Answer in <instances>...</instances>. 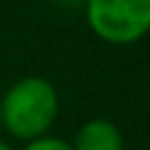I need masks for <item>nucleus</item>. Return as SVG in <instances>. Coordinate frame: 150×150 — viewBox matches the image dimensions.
<instances>
[{
    "label": "nucleus",
    "mask_w": 150,
    "mask_h": 150,
    "mask_svg": "<svg viewBox=\"0 0 150 150\" xmlns=\"http://www.w3.org/2000/svg\"><path fill=\"white\" fill-rule=\"evenodd\" d=\"M59 115V94L56 87L40 75H26L16 80L0 101L2 129L28 143L40 136H47Z\"/></svg>",
    "instance_id": "f257e3e1"
},
{
    "label": "nucleus",
    "mask_w": 150,
    "mask_h": 150,
    "mask_svg": "<svg viewBox=\"0 0 150 150\" xmlns=\"http://www.w3.org/2000/svg\"><path fill=\"white\" fill-rule=\"evenodd\" d=\"M94 35L110 45H131L150 30V0H84Z\"/></svg>",
    "instance_id": "f03ea898"
},
{
    "label": "nucleus",
    "mask_w": 150,
    "mask_h": 150,
    "mask_svg": "<svg viewBox=\"0 0 150 150\" xmlns=\"http://www.w3.org/2000/svg\"><path fill=\"white\" fill-rule=\"evenodd\" d=\"M70 145L73 150H124V136L112 120L91 117L77 129Z\"/></svg>",
    "instance_id": "7ed1b4c3"
},
{
    "label": "nucleus",
    "mask_w": 150,
    "mask_h": 150,
    "mask_svg": "<svg viewBox=\"0 0 150 150\" xmlns=\"http://www.w3.org/2000/svg\"><path fill=\"white\" fill-rule=\"evenodd\" d=\"M23 150H73L70 141L61 138V136H40L35 141H28L23 145Z\"/></svg>",
    "instance_id": "20e7f679"
},
{
    "label": "nucleus",
    "mask_w": 150,
    "mask_h": 150,
    "mask_svg": "<svg viewBox=\"0 0 150 150\" xmlns=\"http://www.w3.org/2000/svg\"><path fill=\"white\" fill-rule=\"evenodd\" d=\"M0 150H14L9 143H5V141H0Z\"/></svg>",
    "instance_id": "39448f33"
},
{
    "label": "nucleus",
    "mask_w": 150,
    "mask_h": 150,
    "mask_svg": "<svg viewBox=\"0 0 150 150\" xmlns=\"http://www.w3.org/2000/svg\"><path fill=\"white\" fill-rule=\"evenodd\" d=\"M0 134H2V120H0Z\"/></svg>",
    "instance_id": "423d86ee"
}]
</instances>
